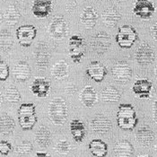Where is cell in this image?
I'll list each match as a JSON object with an SVG mask.
<instances>
[{
	"instance_id": "14",
	"label": "cell",
	"mask_w": 157,
	"mask_h": 157,
	"mask_svg": "<svg viewBox=\"0 0 157 157\" xmlns=\"http://www.w3.org/2000/svg\"><path fill=\"white\" fill-rule=\"evenodd\" d=\"M112 128V123L109 118L102 114L95 115L90 121V128L97 134H105Z\"/></svg>"
},
{
	"instance_id": "26",
	"label": "cell",
	"mask_w": 157,
	"mask_h": 157,
	"mask_svg": "<svg viewBox=\"0 0 157 157\" xmlns=\"http://www.w3.org/2000/svg\"><path fill=\"white\" fill-rule=\"evenodd\" d=\"M121 94L120 91L114 86L104 87L100 94L101 100L104 102H109V103L118 102L121 100Z\"/></svg>"
},
{
	"instance_id": "20",
	"label": "cell",
	"mask_w": 157,
	"mask_h": 157,
	"mask_svg": "<svg viewBox=\"0 0 157 157\" xmlns=\"http://www.w3.org/2000/svg\"><path fill=\"white\" fill-rule=\"evenodd\" d=\"M32 74V69L27 61L21 60L17 62L13 68V75L18 82H26Z\"/></svg>"
},
{
	"instance_id": "28",
	"label": "cell",
	"mask_w": 157,
	"mask_h": 157,
	"mask_svg": "<svg viewBox=\"0 0 157 157\" xmlns=\"http://www.w3.org/2000/svg\"><path fill=\"white\" fill-rule=\"evenodd\" d=\"M35 141L37 145L41 148H46L50 145L51 142V133L47 127L40 126L37 129L35 134Z\"/></svg>"
},
{
	"instance_id": "46",
	"label": "cell",
	"mask_w": 157,
	"mask_h": 157,
	"mask_svg": "<svg viewBox=\"0 0 157 157\" xmlns=\"http://www.w3.org/2000/svg\"><path fill=\"white\" fill-rule=\"evenodd\" d=\"M72 157H74V156H72Z\"/></svg>"
},
{
	"instance_id": "4",
	"label": "cell",
	"mask_w": 157,
	"mask_h": 157,
	"mask_svg": "<svg viewBox=\"0 0 157 157\" xmlns=\"http://www.w3.org/2000/svg\"><path fill=\"white\" fill-rule=\"evenodd\" d=\"M138 34L133 26L124 24L121 26L116 34V42L121 48H130L137 40Z\"/></svg>"
},
{
	"instance_id": "33",
	"label": "cell",
	"mask_w": 157,
	"mask_h": 157,
	"mask_svg": "<svg viewBox=\"0 0 157 157\" xmlns=\"http://www.w3.org/2000/svg\"><path fill=\"white\" fill-rule=\"evenodd\" d=\"M33 150V145L31 141H23L20 145L15 147V152L20 155H29Z\"/></svg>"
},
{
	"instance_id": "34",
	"label": "cell",
	"mask_w": 157,
	"mask_h": 157,
	"mask_svg": "<svg viewBox=\"0 0 157 157\" xmlns=\"http://www.w3.org/2000/svg\"><path fill=\"white\" fill-rule=\"evenodd\" d=\"M55 149L60 155H67L71 150V145L67 140H59L55 146Z\"/></svg>"
},
{
	"instance_id": "32",
	"label": "cell",
	"mask_w": 157,
	"mask_h": 157,
	"mask_svg": "<svg viewBox=\"0 0 157 157\" xmlns=\"http://www.w3.org/2000/svg\"><path fill=\"white\" fill-rule=\"evenodd\" d=\"M13 46V39L10 32L2 30L1 32V50L4 53H8Z\"/></svg>"
},
{
	"instance_id": "36",
	"label": "cell",
	"mask_w": 157,
	"mask_h": 157,
	"mask_svg": "<svg viewBox=\"0 0 157 157\" xmlns=\"http://www.w3.org/2000/svg\"><path fill=\"white\" fill-rule=\"evenodd\" d=\"M12 150L13 146L9 142L5 141V140H1V142H0V153H1L2 155H4V156L8 155V154Z\"/></svg>"
},
{
	"instance_id": "13",
	"label": "cell",
	"mask_w": 157,
	"mask_h": 157,
	"mask_svg": "<svg viewBox=\"0 0 157 157\" xmlns=\"http://www.w3.org/2000/svg\"><path fill=\"white\" fill-rule=\"evenodd\" d=\"M153 83L148 79H138L132 86V92L139 99L148 100L152 96Z\"/></svg>"
},
{
	"instance_id": "18",
	"label": "cell",
	"mask_w": 157,
	"mask_h": 157,
	"mask_svg": "<svg viewBox=\"0 0 157 157\" xmlns=\"http://www.w3.org/2000/svg\"><path fill=\"white\" fill-rule=\"evenodd\" d=\"M79 100L82 102V104L86 108H92L98 101L97 92L91 85H86L80 92Z\"/></svg>"
},
{
	"instance_id": "27",
	"label": "cell",
	"mask_w": 157,
	"mask_h": 157,
	"mask_svg": "<svg viewBox=\"0 0 157 157\" xmlns=\"http://www.w3.org/2000/svg\"><path fill=\"white\" fill-rule=\"evenodd\" d=\"M21 13L14 5H9L3 14V20L8 26H14L19 23Z\"/></svg>"
},
{
	"instance_id": "29",
	"label": "cell",
	"mask_w": 157,
	"mask_h": 157,
	"mask_svg": "<svg viewBox=\"0 0 157 157\" xmlns=\"http://www.w3.org/2000/svg\"><path fill=\"white\" fill-rule=\"evenodd\" d=\"M0 128H1V134L6 136L12 135L15 129V122L13 120L12 117L6 112H3L1 114Z\"/></svg>"
},
{
	"instance_id": "40",
	"label": "cell",
	"mask_w": 157,
	"mask_h": 157,
	"mask_svg": "<svg viewBox=\"0 0 157 157\" xmlns=\"http://www.w3.org/2000/svg\"><path fill=\"white\" fill-rule=\"evenodd\" d=\"M35 157H51L48 154L45 153V152H37Z\"/></svg>"
},
{
	"instance_id": "5",
	"label": "cell",
	"mask_w": 157,
	"mask_h": 157,
	"mask_svg": "<svg viewBox=\"0 0 157 157\" xmlns=\"http://www.w3.org/2000/svg\"><path fill=\"white\" fill-rule=\"evenodd\" d=\"M68 52L73 62L79 64L85 54V40L79 35H72L68 41Z\"/></svg>"
},
{
	"instance_id": "24",
	"label": "cell",
	"mask_w": 157,
	"mask_h": 157,
	"mask_svg": "<svg viewBox=\"0 0 157 157\" xmlns=\"http://www.w3.org/2000/svg\"><path fill=\"white\" fill-rule=\"evenodd\" d=\"M134 151L133 145L126 139L119 140L113 147V153L116 157H131Z\"/></svg>"
},
{
	"instance_id": "1",
	"label": "cell",
	"mask_w": 157,
	"mask_h": 157,
	"mask_svg": "<svg viewBox=\"0 0 157 157\" xmlns=\"http://www.w3.org/2000/svg\"><path fill=\"white\" fill-rule=\"evenodd\" d=\"M48 114L49 121L56 126H63L67 120V105L62 97L53 98L48 103Z\"/></svg>"
},
{
	"instance_id": "21",
	"label": "cell",
	"mask_w": 157,
	"mask_h": 157,
	"mask_svg": "<svg viewBox=\"0 0 157 157\" xmlns=\"http://www.w3.org/2000/svg\"><path fill=\"white\" fill-rule=\"evenodd\" d=\"M98 13L92 6H87L80 14V22L85 29H93L98 21Z\"/></svg>"
},
{
	"instance_id": "12",
	"label": "cell",
	"mask_w": 157,
	"mask_h": 157,
	"mask_svg": "<svg viewBox=\"0 0 157 157\" xmlns=\"http://www.w3.org/2000/svg\"><path fill=\"white\" fill-rule=\"evenodd\" d=\"M51 59V53L49 47L45 42H40L35 51V61L39 70L47 69Z\"/></svg>"
},
{
	"instance_id": "2",
	"label": "cell",
	"mask_w": 157,
	"mask_h": 157,
	"mask_svg": "<svg viewBox=\"0 0 157 157\" xmlns=\"http://www.w3.org/2000/svg\"><path fill=\"white\" fill-rule=\"evenodd\" d=\"M138 119L132 104L122 103L117 111V124L122 130L131 131L137 125Z\"/></svg>"
},
{
	"instance_id": "17",
	"label": "cell",
	"mask_w": 157,
	"mask_h": 157,
	"mask_svg": "<svg viewBox=\"0 0 157 157\" xmlns=\"http://www.w3.org/2000/svg\"><path fill=\"white\" fill-rule=\"evenodd\" d=\"M52 11V0H33L32 12L37 18H45Z\"/></svg>"
},
{
	"instance_id": "7",
	"label": "cell",
	"mask_w": 157,
	"mask_h": 157,
	"mask_svg": "<svg viewBox=\"0 0 157 157\" xmlns=\"http://www.w3.org/2000/svg\"><path fill=\"white\" fill-rule=\"evenodd\" d=\"M111 39L105 32H100L91 38L90 46L91 48L98 55H103L110 48Z\"/></svg>"
},
{
	"instance_id": "39",
	"label": "cell",
	"mask_w": 157,
	"mask_h": 157,
	"mask_svg": "<svg viewBox=\"0 0 157 157\" xmlns=\"http://www.w3.org/2000/svg\"><path fill=\"white\" fill-rule=\"evenodd\" d=\"M152 110H153V118H154V121L157 124V99L155 100V101L153 103Z\"/></svg>"
},
{
	"instance_id": "31",
	"label": "cell",
	"mask_w": 157,
	"mask_h": 157,
	"mask_svg": "<svg viewBox=\"0 0 157 157\" xmlns=\"http://www.w3.org/2000/svg\"><path fill=\"white\" fill-rule=\"evenodd\" d=\"M3 97L6 100V101L10 104L18 103L21 101V94H20L18 89L14 85H10V86L6 87Z\"/></svg>"
},
{
	"instance_id": "15",
	"label": "cell",
	"mask_w": 157,
	"mask_h": 157,
	"mask_svg": "<svg viewBox=\"0 0 157 157\" xmlns=\"http://www.w3.org/2000/svg\"><path fill=\"white\" fill-rule=\"evenodd\" d=\"M86 75L96 83H101L107 75V69L100 61H93L86 68Z\"/></svg>"
},
{
	"instance_id": "44",
	"label": "cell",
	"mask_w": 157,
	"mask_h": 157,
	"mask_svg": "<svg viewBox=\"0 0 157 157\" xmlns=\"http://www.w3.org/2000/svg\"><path fill=\"white\" fill-rule=\"evenodd\" d=\"M155 151H156V153H157V144L155 145Z\"/></svg>"
},
{
	"instance_id": "10",
	"label": "cell",
	"mask_w": 157,
	"mask_h": 157,
	"mask_svg": "<svg viewBox=\"0 0 157 157\" xmlns=\"http://www.w3.org/2000/svg\"><path fill=\"white\" fill-rule=\"evenodd\" d=\"M132 68L126 61H118L111 67V75L119 83H127L132 77Z\"/></svg>"
},
{
	"instance_id": "43",
	"label": "cell",
	"mask_w": 157,
	"mask_h": 157,
	"mask_svg": "<svg viewBox=\"0 0 157 157\" xmlns=\"http://www.w3.org/2000/svg\"><path fill=\"white\" fill-rule=\"evenodd\" d=\"M137 157H149V156H147V155H142V156H137Z\"/></svg>"
},
{
	"instance_id": "41",
	"label": "cell",
	"mask_w": 157,
	"mask_h": 157,
	"mask_svg": "<svg viewBox=\"0 0 157 157\" xmlns=\"http://www.w3.org/2000/svg\"><path fill=\"white\" fill-rule=\"evenodd\" d=\"M155 76H156L157 78V65L156 67H155Z\"/></svg>"
},
{
	"instance_id": "42",
	"label": "cell",
	"mask_w": 157,
	"mask_h": 157,
	"mask_svg": "<svg viewBox=\"0 0 157 157\" xmlns=\"http://www.w3.org/2000/svg\"><path fill=\"white\" fill-rule=\"evenodd\" d=\"M116 1H118V2H123V1H126V0H116Z\"/></svg>"
},
{
	"instance_id": "25",
	"label": "cell",
	"mask_w": 157,
	"mask_h": 157,
	"mask_svg": "<svg viewBox=\"0 0 157 157\" xmlns=\"http://www.w3.org/2000/svg\"><path fill=\"white\" fill-rule=\"evenodd\" d=\"M88 148L94 157H105L108 154V145L101 139H93L89 143Z\"/></svg>"
},
{
	"instance_id": "8",
	"label": "cell",
	"mask_w": 157,
	"mask_h": 157,
	"mask_svg": "<svg viewBox=\"0 0 157 157\" xmlns=\"http://www.w3.org/2000/svg\"><path fill=\"white\" fill-rule=\"evenodd\" d=\"M155 59V54L152 47L147 42H142L136 48L135 59L140 67H147L151 65Z\"/></svg>"
},
{
	"instance_id": "23",
	"label": "cell",
	"mask_w": 157,
	"mask_h": 157,
	"mask_svg": "<svg viewBox=\"0 0 157 157\" xmlns=\"http://www.w3.org/2000/svg\"><path fill=\"white\" fill-rule=\"evenodd\" d=\"M69 129H70V133L72 135L73 139L75 142L81 143L85 139L86 136V128H85V123L81 120L78 119L72 120L69 125Z\"/></svg>"
},
{
	"instance_id": "16",
	"label": "cell",
	"mask_w": 157,
	"mask_h": 157,
	"mask_svg": "<svg viewBox=\"0 0 157 157\" xmlns=\"http://www.w3.org/2000/svg\"><path fill=\"white\" fill-rule=\"evenodd\" d=\"M51 89L50 81L45 77H38L31 85V91L33 94L38 98H45L48 96Z\"/></svg>"
},
{
	"instance_id": "11",
	"label": "cell",
	"mask_w": 157,
	"mask_h": 157,
	"mask_svg": "<svg viewBox=\"0 0 157 157\" xmlns=\"http://www.w3.org/2000/svg\"><path fill=\"white\" fill-rule=\"evenodd\" d=\"M155 12V6L152 0H136L134 5L133 13L137 17L148 20Z\"/></svg>"
},
{
	"instance_id": "35",
	"label": "cell",
	"mask_w": 157,
	"mask_h": 157,
	"mask_svg": "<svg viewBox=\"0 0 157 157\" xmlns=\"http://www.w3.org/2000/svg\"><path fill=\"white\" fill-rule=\"evenodd\" d=\"M9 66L7 65V63L6 61L1 60L0 62V80L1 82L6 81L8 76H9Z\"/></svg>"
},
{
	"instance_id": "19",
	"label": "cell",
	"mask_w": 157,
	"mask_h": 157,
	"mask_svg": "<svg viewBox=\"0 0 157 157\" xmlns=\"http://www.w3.org/2000/svg\"><path fill=\"white\" fill-rule=\"evenodd\" d=\"M136 139L140 145L147 147L150 146L154 142L155 133L149 126L143 125L137 128L136 132Z\"/></svg>"
},
{
	"instance_id": "37",
	"label": "cell",
	"mask_w": 157,
	"mask_h": 157,
	"mask_svg": "<svg viewBox=\"0 0 157 157\" xmlns=\"http://www.w3.org/2000/svg\"><path fill=\"white\" fill-rule=\"evenodd\" d=\"M64 91H65V94L68 96H74L76 92H77V88L76 86L74 85V84H67V85L65 86L64 88Z\"/></svg>"
},
{
	"instance_id": "38",
	"label": "cell",
	"mask_w": 157,
	"mask_h": 157,
	"mask_svg": "<svg viewBox=\"0 0 157 157\" xmlns=\"http://www.w3.org/2000/svg\"><path fill=\"white\" fill-rule=\"evenodd\" d=\"M151 33H152V36L154 38V40L157 42V20L151 27Z\"/></svg>"
},
{
	"instance_id": "6",
	"label": "cell",
	"mask_w": 157,
	"mask_h": 157,
	"mask_svg": "<svg viewBox=\"0 0 157 157\" xmlns=\"http://www.w3.org/2000/svg\"><path fill=\"white\" fill-rule=\"evenodd\" d=\"M37 35V29L34 25L24 24L16 29V38L19 44L24 48H29Z\"/></svg>"
},
{
	"instance_id": "45",
	"label": "cell",
	"mask_w": 157,
	"mask_h": 157,
	"mask_svg": "<svg viewBox=\"0 0 157 157\" xmlns=\"http://www.w3.org/2000/svg\"><path fill=\"white\" fill-rule=\"evenodd\" d=\"M98 1H101V0H98Z\"/></svg>"
},
{
	"instance_id": "30",
	"label": "cell",
	"mask_w": 157,
	"mask_h": 157,
	"mask_svg": "<svg viewBox=\"0 0 157 157\" xmlns=\"http://www.w3.org/2000/svg\"><path fill=\"white\" fill-rule=\"evenodd\" d=\"M51 75L57 80H63L68 75V65L66 60H59L55 63L51 68Z\"/></svg>"
},
{
	"instance_id": "22",
	"label": "cell",
	"mask_w": 157,
	"mask_h": 157,
	"mask_svg": "<svg viewBox=\"0 0 157 157\" xmlns=\"http://www.w3.org/2000/svg\"><path fill=\"white\" fill-rule=\"evenodd\" d=\"M121 14L115 7H108L101 13V20L103 24L109 28H114L121 21Z\"/></svg>"
},
{
	"instance_id": "9",
	"label": "cell",
	"mask_w": 157,
	"mask_h": 157,
	"mask_svg": "<svg viewBox=\"0 0 157 157\" xmlns=\"http://www.w3.org/2000/svg\"><path fill=\"white\" fill-rule=\"evenodd\" d=\"M49 35L55 40H61L67 35L68 24L63 16H56L48 26Z\"/></svg>"
},
{
	"instance_id": "3",
	"label": "cell",
	"mask_w": 157,
	"mask_h": 157,
	"mask_svg": "<svg viewBox=\"0 0 157 157\" xmlns=\"http://www.w3.org/2000/svg\"><path fill=\"white\" fill-rule=\"evenodd\" d=\"M18 121L23 130H32L37 122L34 103H23L18 109Z\"/></svg>"
}]
</instances>
